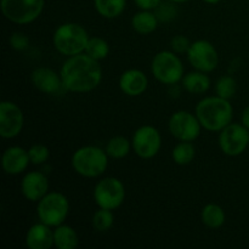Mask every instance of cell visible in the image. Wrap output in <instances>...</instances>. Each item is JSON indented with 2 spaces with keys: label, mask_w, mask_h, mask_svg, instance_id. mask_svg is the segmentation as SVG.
Returning a JSON list of instances; mask_svg holds the SVG:
<instances>
[{
  "label": "cell",
  "mask_w": 249,
  "mask_h": 249,
  "mask_svg": "<svg viewBox=\"0 0 249 249\" xmlns=\"http://www.w3.org/2000/svg\"><path fill=\"white\" fill-rule=\"evenodd\" d=\"M28 155L32 164H44L50 157V150L43 143H36L29 147Z\"/></svg>",
  "instance_id": "f1b7e54d"
},
{
  "label": "cell",
  "mask_w": 249,
  "mask_h": 249,
  "mask_svg": "<svg viewBox=\"0 0 249 249\" xmlns=\"http://www.w3.org/2000/svg\"><path fill=\"white\" fill-rule=\"evenodd\" d=\"M148 87L147 75L140 70H128L119 77V89L128 96H140Z\"/></svg>",
  "instance_id": "e0dca14e"
},
{
  "label": "cell",
  "mask_w": 249,
  "mask_h": 249,
  "mask_svg": "<svg viewBox=\"0 0 249 249\" xmlns=\"http://www.w3.org/2000/svg\"><path fill=\"white\" fill-rule=\"evenodd\" d=\"M89 38L84 27L74 22H68L56 28L53 36V43L58 53L70 57L85 53Z\"/></svg>",
  "instance_id": "277c9868"
},
{
  "label": "cell",
  "mask_w": 249,
  "mask_h": 249,
  "mask_svg": "<svg viewBox=\"0 0 249 249\" xmlns=\"http://www.w3.org/2000/svg\"><path fill=\"white\" fill-rule=\"evenodd\" d=\"M29 160L28 150L19 146H11L4 151L1 157L2 169L7 175H18L28 168Z\"/></svg>",
  "instance_id": "9a60e30c"
},
{
  "label": "cell",
  "mask_w": 249,
  "mask_h": 249,
  "mask_svg": "<svg viewBox=\"0 0 249 249\" xmlns=\"http://www.w3.org/2000/svg\"><path fill=\"white\" fill-rule=\"evenodd\" d=\"M156 16H157L158 21H170V19H173L175 17V15H177V9L174 7V5L173 4H163V2H160V6L156 9Z\"/></svg>",
  "instance_id": "4dcf8cb0"
},
{
  "label": "cell",
  "mask_w": 249,
  "mask_h": 249,
  "mask_svg": "<svg viewBox=\"0 0 249 249\" xmlns=\"http://www.w3.org/2000/svg\"><path fill=\"white\" fill-rule=\"evenodd\" d=\"M136 4V6L140 10H156L160 4L162 2V0H134Z\"/></svg>",
  "instance_id": "d6a6232c"
},
{
  "label": "cell",
  "mask_w": 249,
  "mask_h": 249,
  "mask_svg": "<svg viewBox=\"0 0 249 249\" xmlns=\"http://www.w3.org/2000/svg\"><path fill=\"white\" fill-rule=\"evenodd\" d=\"M29 249H49L53 246V230L44 223L34 224L28 229L24 238Z\"/></svg>",
  "instance_id": "ac0fdd59"
},
{
  "label": "cell",
  "mask_w": 249,
  "mask_h": 249,
  "mask_svg": "<svg viewBox=\"0 0 249 249\" xmlns=\"http://www.w3.org/2000/svg\"><path fill=\"white\" fill-rule=\"evenodd\" d=\"M70 213V202L61 192H48L36 206V214L41 223L56 228L62 225Z\"/></svg>",
  "instance_id": "5b68a950"
},
{
  "label": "cell",
  "mask_w": 249,
  "mask_h": 249,
  "mask_svg": "<svg viewBox=\"0 0 249 249\" xmlns=\"http://www.w3.org/2000/svg\"><path fill=\"white\" fill-rule=\"evenodd\" d=\"M85 53L95 60L100 61L104 60L109 53V45L105 39L99 38V36H91L85 48Z\"/></svg>",
  "instance_id": "484cf974"
},
{
  "label": "cell",
  "mask_w": 249,
  "mask_h": 249,
  "mask_svg": "<svg viewBox=\"0 0 249 249\" xmlns=\"http://www.w3.org/2000/svg\"><path fill=\"white\" fill-rule=\"evenodd\" d=\"M203 1L207 2V4H218L221 0H203Z\"/></svg>",
  "instance_id": "e575fe53"
},
{
  "label": "cell",
  "mask_w": 249,
  "mask_h": 249,
  "mask_svg": "<svg viewBox=\"0 0 249 249\" xmlns=\"http://www.w3.org/2000/svg\"><path fill=\"white\" fill-rule=\"evenodd\" d=\"M225 211L223 207L215 203H209L203 207L201 212V220L207 228L219 229L225 224Z\"/></svg>",
  "instance_id": "7402d4cb"
},
{
  "label": "cell",
  "mask_w": 249,
  "mask_h": 249,
  "mask_svg": "<svg viewBox=\"0 0 249 249\" xmlns=\"http://www.w3.org/2000/svg\"><path fill=\"white\" fill-rule=\"evenodd\" d=\"M190 65L196 71L213 72L219 63V55L213 44L208 40H196L191 43L186 53Z\"/></svg>",
  "instance_id": "30bf717a"
},
{
  "label": "cell",
  "mask_w": 249,
  "mask_h": 249,
  "mask_svg": "<svg viewBox=\"0 0 249 249\" xmlns=\"http://www.w3.org/2000/svg\"><path fill=\"white\" fill-rule=\"evenodd\" d=\"M151 72L158 82L175 85L184 78V65L174 51H160L152 58Z\"/></svg>",
  "instance_id": "8992f818"
},
{
  "label": "cell",
  "mask_w": 249,
  "mask_h": 249,
  "mask_svg": "<svg viewBox=\"0 0 249 249\" xmlns=\"http://www.w3.org/2000/svg\"><path fill=\"white\" fill-rule=\"evenodd\" d=\"M196 148L189 141H180L172 151V158L178 165H187L195 160Z\"/></svg>",
  "instance_id": "d4e9b609"
},
{
  "label": "cell",
  "mask_w": 249,
  "mask_h": 249,
  "mask_svg": "<svg viewBox=\"0 0 249 249\" xmlns=\"http://www.w3.org/2000/svg\"><path fill=\"white\" fill-rule=\"evenodd\" d=\"M249 146V130L242 123H230L219 134V147L229 157L241 156Z\"/></svg>",
  "instance_id": "9c48e42d"
},
{
  "label": "cell",
  "mask_w": 249,
  "mask_h": 249,
  "mask_svg": "<svg viewBox=\"0 0 249 249\" xmlns=\"http://www.w3.org/2000/svg\"><path fill=\"white\" fill-rule=\"evenodd\" d=\"M44 5V0H1V11L12 23L28 24L40 16Z\"/></svg>",
  "instance_id": "52a82bcc"
},
{
  "label": "cell",
  "mask_w": 249,
  "mask_h": 249,
  "mask_svg": "<svg viewBox=\"0 0 249 249\" xmlns=\"http://www.w3.org/2000/svg\"><path fill=\"white\" fill-rule=\"evenodd\" d=\"M63 88L71 92H89L96 89L102 80V68L99 61L88 53L70 56L60 71Z\"/></svg>",
  "instance_id": "6da1fadb"
},
{
  "label": "cell",
  "mask_w": 249,
  "mask_h": 249,
  "mask_svg": "<svg viewBox=\"0 0 249 249\" xmlns=\"http://www.w3.org/2000/svg\"><path fill=\"white\" fill-rule=\"evenodd\" d=\"M170 2H174V4H181V2H186L189 0H169Z\"/></svg>",
  "instance_id": "d590c367"
},
{
  "label": "cell",
  "mask_w": 249,
  "mask_h": 249,
  "mask_svg": "<svg viewBox=\"0 0 249 249\" xmlns=\"http://www.w3.org/2000/svg\"><path fill=\"white\" fill-rule=\"evenodd\" d=\"M134 152L142 160L156 157L162 146V136L157 128L152 125H142L138 128L131 139Z\"/></svg>",
  "instance_id": "7c38bea8"
},
{
  "label": "cell",
  "mask_w": 249,
  "mask_h": 249,
  "mask_svg": "<svg viewBox=\"0 0 249 249\" xmlns=\"http://www.w3.org/2000/svg\"><path fill=\"white\" fill-rule=\"evenodd\" d=\"M241 123L249 130V105L243 109L242 114H241Z\"/></svg>",
  "instance_id": "836d02e7"
},
{
  "label": "cell",
  "mask_w": 249,
  "mask_h": 249,
  "mask_svg": "<svg viewBox=\"0 0 249 249\" xmlns=\"http://www.w3.org/2000/svg\"><path fill=\"white\" fill-rule=\"evenodd\" d=\"M181 82L182 87L190 94H204L211 88V79H209V77L206 73L201 72V71L187 73V74L184 75Z\"/></svg>",
  "instance_id": "d6986e66"
},
{
  "label": "cell",
  "mask_w": 249,
  "mask_h": 249,
  "mask_svg": "<svg viewBox=\"0 0 249 249\" xmlns=\"http://www.w3.org/2000/svg\"><path fill=\"white\" fill-rule=\"evenodd\" d=\"M92 226L97 232H106L113 226L114 215L112 211L105 208H99L92 215Z\"/></svg>",
  "instance_id": "4316f807"
},
{
  "label": "cell",
  "mask_w": 249,
  "mask_h": 249,
  "mask_svg": "<svg viewBox=\"0 0 249 249\" xmlns=\"http://www.w3.org/2000/svg\"><path fill=\"white\" fill-rule=\"evenodd\" d=\"M23 112L15 102L2 101L0 104V135L4 139H14L23 129Z\"/></svg>",
  "instance_id": "4fadbf2b"
},
{
  "label": "cell",
  "mask_w": 249,
  "mask_h": 249,
  "mask_svg": "<svg viewBox=\"0 0 249 249\" xmlns=\"http://www.w3.org/2000/svg\"><path fill=\"white\" fill-rule=\"evenodd\" d=\"M168 129L177 140L192 142L201 134L202 125L196 114L187 111H178L170 116Z\"/></svg>",
  "instance_id": "8fae6325"
},
{
  "label": "cell",
  "mask_w": 249,
  "mask_h": 249,
  "mask_svg": "<svg viewBox=\"0 0 249 249\" xmlns=\"http://www.w3.org/2000/svg\"><path fill=\"white\" fill-rule=\"evenodd\" d=\"M71 163L74 172L80 177L94 179L106 172L108 155L97 146H83L73 153Z\"/></svg>",
  "instance_id": "3957f363"
},
{
  "label": "cell",
  "mask_w": 249,
  "mask_h": 249,
  "mask_svg": "<svg viewBox=\"0 0 249 249\" xmlns=\"http://www.w3.org/2000/svg\"><path fill=\"white\" fill-rule=\"evenodd\" d=\"M190 45H191V43H190L189 39L185 36H181V34L173 36L172 40H170V48H172V51H174L175 53H187Z\"/></svg>",
  "instance_id": "1f68e13d"
},
{
  "label": "cell",
  "mask_w": 249,
  "mask_h": 249,
  "mask_svg": "<svg viewBox=\"0 0 249 249\" xmlns=\"http://www.w3.org/2000/svg\"><path fill=\"white\" fill-rule=\"evenodd\" d=\"M195 114L198 118L202 128L208 131L220 133L225 126L232 123L233 107L230 100L220 96H208L197 104Z\"/></svg>",
  "instance_id": "7a4b0ae2"
},
{
  "label": "cell",
  "mask_w": 249,
  "mask_h": 249,
  "mask_svg": "<svg viewBox=\"0 0 249 249\" xmlns=\"http://www.w3.org/2000/svg\"><path fill=\"white\" fill-rule=\"evenodd\" d=\"M125 199V187L119 179L113 177L100 180L94 189V201L99 208L116 211Z\"/></svg>",
  "instance_id": "ba28073f"
},
{
  "label": "cell",
  "mask_w": 249,
  "mask_h": 249,
  "mask_svg": "<svg viewBox=\"0 0 249 249\" xmlns=\"http://www.w3.org/2000/svg\"><path fill=\"white\" fill-rule=\"evenodd\" d=\"M31 80L34 87L44 94H57L63 88L61 75L48 67H38L32 72Z\"/></svg>",
  "instance_id": "2e32d148"
},
{
  "label": "cell",
  "mask_w": 249,
  "mask_h": 249,
  "mask_svg": "<svg viewBox=\"0 0 249 249\" xmlns=\"http://www.w3.org/2000/svg\"><path fill=\"white\" fill-rule=\"evenodd\" d=\"M131 27L134 31L142 36L153 33L158 27V18L156 14L148 10H141L136 12L131 18Z\"/></svg>",
  "instance_id": "44dd1931"
},
{
  "label": "cell",
  "mask_w": 249,
  "mask_h": 249,
  "mask_svg": "<svg viewBox=\"0 0 249 249\" xmlns=\"http://www.w3.org/2000/svg\"><path fill=\"white\" fill-rule=\"evenodd\" d=\"M126 0H94L97 14L104 18H116L125 10Z\"/></svg>",
  "instance_id": "603a6c76"
},
{
  "label": "cell",
  "mask_w": 249,
  "mask_h": 249,
  "mask_svg": "<svg viewBox=\"0 0 249 249\" xmlns=\"http://www.w3.org/2000/svg\"><path fill=\"white\" fill-rule=\"evenodd\" d=\"M236 89H237V83L235 78L230 75H223L219 78L215 84L216 95L226 100H230L235 96Z\"/></svg>",
  "instance_id": "83f0119b"
},
{
  "label": "cell",
  "mask_w": 249,
  "mask_h": 249,
  "mask_svg": "<svg viewBox=\"0 0 249 249\" xmlns=\"http://www.w3.org/2000/svg\"><path fill=\"white\" fill-rule=\"evenodd\" d=\"M9 43L14 50L23 51L29 46V38L23 32H14L10 36Z\"/></svg>",
  "instance_id": "f546056e"
},
{
  "label": "cell",
  "mask_w": 249,
  "mask_h": 249,
  "mask_svg": "<svg viewBox=\"0 0 249 249\" xmlns=\"http://www.w3.org/2000/svg\"><path fill=\"white\" fill-rule=\"evenodd\" d=\"M131 148H133L131 141H129L125 136L117 135L109 139L106 147H105V151L108 155V157L113 158V160H122L129 155Z\"/></svg>",
  "instance_id": "cb8c5ba5"
},
{
  "label": "cell",
  "mask_w": 249,
  "mask_h": 249,
  "mask_svg": "<svg viewBox=\"0 0 249 249\" xmlns=\"http://www.w3.org/2000/svg\"><path fill=\"white\" fill-rule=\"evenodd\" d=\"M21 191L26 199L39 202L49 192V179L41 172H29L21 181Z\"/></svg>",
  "instance_id": "5bb4252c"
},
{
  "label": "cell",
  "mask_w": 249,
  "mask_h": 249,
  "mask_svg": "<svg viewBox=\"0 0 249 249\" xmlns=\"http://www.w3.org/2000/svg\"><path fill=\"white\" fill-rule=\"evenodd\" d=\"M79 245V237L70 225H58L53 230V246L58 249H74Z\"/></svg>",
  "instance_id": "ffe728a7"
}]
</instances>
